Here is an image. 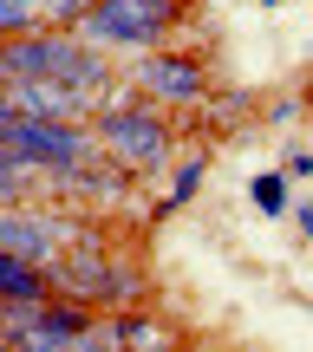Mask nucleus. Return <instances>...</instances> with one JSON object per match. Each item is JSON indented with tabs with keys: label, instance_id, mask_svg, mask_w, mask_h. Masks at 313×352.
I'll return each mask as SVG.
<instances>
[{
	"label": "nucleus",
	"instance_id": "obj_5",
	"mask_svg": "<svg viewBox=\"0 0 313 352\" xmlns=\"http://www.w3.org/2000/svg\"><path fill=\"white\" fill-rule=\"evenodd\" d=\"M78 241H85V228L59 222V215H33V209L0 202V248H7V254H26V261L52 267L65 248H78Z\"/></svg>",
	"mask_w": 313,
	"mask_h": 352
},
{
	"label": "nucleus",
	"instance_id": "obj_11",
	"mask_svg": "<svg viewBox=\"0 0 313 352\" xmlns=\"http://www.w3.org/2000/svg\"><path fill=\"white\" fill-rule=\"evenodd\" d=\"M118 340L125 346H170V333L157 320H144V314H118Z\"/></svg>",
	"mask_w": 313,
	"mask_h": 352
},
{
	"label": "nucleus",
	"instance_id": "obj_14",
	"mask_svg": "<svg viewBox=\"0 0 313 352\" xmlns=\"http://www.w3.org/2000/svg\"><path fill=\"white\" fill-rule=\"evenodd\" d=\"M268 118H274V124H294V118H301V104H294V98H281V104H268Z\"/></svg>",
	"mask_w": 313,
	"mask_h": 352
},
{
	"label": "nucleus",
	"instance_id": "obj_17",
	"mask_svg": "<svg viewBox=\"0 0 313 352\" xmlns=\"http://www.w3.org/2000/svg\"><path fill=\"white\" fill-rule=\"evenodd\" d=\"M261 7H281V0H261Z\"/></svg>",
	"mask_w": 313,
	"mask_h": 352
},
{
	"label": "nucleus",
	"instance_id": "obj_15",
	"mask_svg": "<svg viewBox=\"0 0 313 352\" xmlns=\"http://www.w3.org/2000/svg\"><path fill=\"white\" fill-rule=\"evenodd\" d=\"M294 222H301V235H313V209H301V215H294Z\"/></svg>",
	"mask_w": 313,
	"mask_h": 352
},
{
	"label": "nucleus",
	"instance_id": "obj_16",
	"mask_svg": "<svg viewBox=\"0 0 313 352\" xmlns=\"http://www.w3.org/2000/svg\"><path fill=\"white\" fill-rule=\"evenodd\" d=\"M307 111H313V85H307Z\"/></svg>",
	"mask_w": 313,
	"mask_h": 352
},
{
	"label": "nucleus",
	"instance_id": "obj_3",
	"mask_svg": "<svg viewBox=\"0 0 313 352\" xmlns=\"http://www.w3.org/2000/svg\"><path fill=\"white\" fill-rule=\"evenodd\" d=\"M176 20H183V0H98L72 33L85 39V46H98V52H118V46L151 52Z\"/></svg>",
	"mask_w": 313,
	"mask_h": 352
},
{
	"label": "nucleus",
	"instance_id": "obj_1",
	"mask_svg": "<svg viewBox=\"0 0 313 352\" xmlns=\"http://www.w3.org/2000/svg\"><path fill=\"white\" fill-rule=\"evenodd\" d=\"M91 131H98L105 157H111L118 170H131V176L163 170V164H170V144H176L151 98H144V104H111V98H105V111L91 118Z\"/></svg>",
	"mask_w": 313,
	"mask_h": 352
},
{
	"label": "nucleus",
	"instance_id": "obj_10",
	"mask_svg": "<svg viewBox=\"0 0 313 352\" xmlns=\"http://www.w3.org/2000/svg\"><path fill=\"white\" fill-rule=\"evenodd\" d=\"M202 170H209V164H202V157H183V164H176V183H170V196H163V209H157V215H170V209H183V202L196 196V183H202Z\"/></svg>",
	"mask_w": 313,
	"mask_h": 352
},
{
	"label": "nucleus",
	"instance_id": "obj_9",
	"mask_svg": "<svg viewBox=\"0 0 313 352\" xmlns=\"http://www.w3.org/2000/svg\"><path fill=\"white\" fill-rule=\"evenodd\" d=\"M39 26H46V7H39V0H0V39L39 33Z\"/></svg>",
	"mask_w": 313,
	"mask_h": 352
},
{
	"label": "nucleus",
	"instance_id": "obj_8",
	"mask_svg": "<svg viewBox=\"0 0 313 352\" xmlns=\"http://www.w3.org/2000/svg\"><path fill=\"white\" fill-rule=\"evenodd\" d=\"M7 300H52V267L0 248V307Z\"/></svg>",
	"mask_w": 313,
	"mask_h": 352
},
{
	"label": "nucleus",
	"instance_id": "obj_13",
	"mask_svg": "<svg viewBox=\"0 0 313 352\" xmlns=\"http://www.w3.org/2000/svg\"><path fill=\"white\" fill-rule=\"evenodd\" d=\"M39 7H46V26H78L98 0H39Z\"/></svg>",
	"mask_w": 313,
	"mask_h": 352
},
{
	"label": "nucleus",
	"instance_id": "obj_6",
	"mask_svg": "<svg viewBox=\"0 0 313 352\" xmlns=\"http://www.w3.org/2000/svg\"><path fill=\"white\" fill-rule=\"evenodd\" d=\"M138 91L151 104H202L209 98V72H202V59H189V52H151V59L138 65Z\"/></svg>",
	"mask_w": 313,
	"mask_h": 352
},
{
	"label": "nucleus",
	"instance_id": "obj_2",
	"mask_svg": "<svg viewBox=\"0 0 313 352\" xmlns=\"http://www.w3.org/2000/svg\"><path fill=\"white\" fill-rule=\"evenodd\" d=\"M0 151L20 157V164L39 170V176H72V170H85L91 151H105V144H98V131L65 124V118H13V131L0 138Z\"/></svg>",
	"mask_w": 313,
	"mask_h": 352
},
{
	"label": "nucleus",
	"instance_id": "obj_12",
	"mask_svg": "<svg viewBox=\"0 0 313 352\" xmlns=\"http://www.w3.org/2000/svg\"><path fill=\"white\" fill-rule=\"evenodd\" d=\"M248 196H255V209L281 215V209H288V176H274V170H268V176H255V183H248Z\"/></svg>",
	"mask_w": 313,
	"mask_h": 352
},
{
	"label": "nucleus",
	"instance_id": "obj_4",
	"mask_svg": "<svg viewBox=\"0 0 313 352\" xmlns=\"http://www.w3.org/2000/svg\"><path fill=\"white\" fill-rule=\"evenodd\" d=\"M52 287L65 294V300H85V307H131L144 294V280L131 274V267H118V261H105L98 254V235H85L78 248H65L59 261H52Z\"/></svg>",
	"mask_w": 313,
	"mask_h": 352
},
{
	"label": "nucleus",
	"instance_id": "obj_7",
	"mask_svg": "<svg viewBox=\"0 0 313 352\" xmlns=\"http://www.w3.org/2000/svg\"><path fill=\"white\" fill-rule=\"evenodd\" d=\"M13 104H20V118H65V124H85L98 98L78 91L72 78H13Z\"/></svg>",
	"mask_w": 313,
	"mask_h": 352
}]
</instances>
